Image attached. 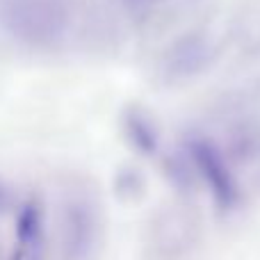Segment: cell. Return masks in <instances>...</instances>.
I'll return each mask as SVG.
<instances>
[{
	"mask_svg": "<svg viewBox=\"0 0 260 260\" xmlns=\"http://www.w3.org/2000/svg\"><path fill=\"white\" fill-rule=\"evenodd\" d=\"M48 206L0 174V260H50Z\"/></svg>",
	"mask_w": 260,
	"mask_h": 260,
	"instance_id": "cell-1",
	"label": "cell"
},
{
	"mask_svg": "<svg viewBox=\"0 0 260 260\" xmlns=\"http://www.w3.org/2000/svg\"><path fill=\"white\" fill-rule=\"evenodd\" d=\"M73 27L69 0H3L0 30L16 46L35 53L57 50Z\"/></svg>",
	"mask_w": 260,
	"mask_h": 260,
	"instance_id": "cell-2",
	"label": "cell"
},
{
	"mask_svg": "<svg viewBox=\"0 0 260 260\" xmlns=\"http://www.w3.org/2000/svg\"><path fill=\"white\" fill-rule=\"evenodd\" d=\"M219 57V44L206 27L176 35L157 59V76L167 87H185L203 78Z\"/></svg>",
	"mask_w": 260,
	"mask_h": 260,
	"instance_id": "cell-3",
	"label": "cell"
},
{
	"mask_svg": "<svg viewBox=\"0 0 260 260\" xmlns=\"http://www.w3.org/2000/svg\"><path fill=\"white\" fill-rule=\"evenodd\" d=\"M126 130L133 135V139L139 146H155L157 142V128L151 121L148 112H144L142 108H130L126 112Z\"/></svg>",
	"mask_w": 260,
	"mask_h": 260,
	"instance_id": "cell-4",
	"label": "cell"
},
{
	"mask_svg": "<svg viewBox=\"0 0 260 260\" xmlns=\"http://www.w3.org/2000/svg\"><path fill=\"white\" fill-rule=\"evenodd\" d=\"M235 39L242 50H260V12L244 14L240 30H235Z\"/></svg>",
	"mask_w": 260,
	"mask_h": 260,
	"instance_id": "cell-5",
	"label": "cell"
},
{
	"mask_svg": "<svg viewBox=\"0 0 260 260\" xmlns=\"http://www.w3.org/2000/svg\"><path fill=\"white\" fill-rule=\"evenodd\" d=\"M117 3L121 7H126L128 12H148V9H153L162 0H117Z\"/></svg>",
	"mask_w": 260,
	"mask_h": 260,
	"instance_id": "cell-6",
	"label": "cell"
}]
</instances>
